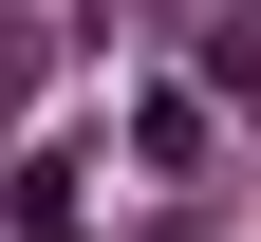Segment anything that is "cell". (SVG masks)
Returning <instances> with one entry per match:
<instances>
[{"label":"cell","instance_id":"cell-1","mask_svg":"<svg viewBox=\"0 0 261 242\" xmlns=\"http://www.w3.org/2000/svg\"><path fill=\"white\" fill-rule=\"evenodd\" d=\"M130 168L187 186V168H205V93H130Z\"/></svg>","mask_w":261,"mask_h":242},{"label":"cell","instance_id":"cell-2","mask_svg":"<svg viewBox=\"0 0 261 242\" xmlns=\"http://www.w3.org/2000/svg\"><path fill=\"white\" fill-rule=\"evenodd\" d=\"M205 93H261V19H224V38H205Z\"/></svg>","mask_w":261,"mask_h":242}]
</instances>
